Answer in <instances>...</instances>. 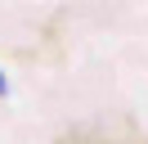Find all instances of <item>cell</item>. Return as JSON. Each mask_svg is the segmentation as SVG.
Here are the masks:
<instances>
[{
    "mask_svg": "<svg viewBox=\"0 0 148 144\" xmlns=\"http://www.w3.org/2000/svg\"><path fill=\"white\" fill-rule=\"evenodd\" d=\"M0 95H5V77H0Z\"/></svg>",
    "mask_w": 148,
    "mask_h": 144,
    "instance_id": "1",
    "label": "cell"
}]
</instances>
